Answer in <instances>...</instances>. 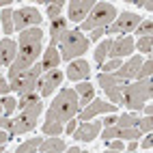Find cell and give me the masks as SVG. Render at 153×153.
Listing matches in <instances>:
<instances>
[{
    "mask_svg": "<svg viewBox=\"0 0 153 153\" xmlns=\"http://www.w3.org/2000/svg\"><path fill=\"white\" fill-rule=\"evenodd\" d=\"M41 39H43V30L41 28H28L24 33H19V41H17V56L9 67V80L17 78L22 71L35 65V60L41 54Z\"/></svg>",
    "mask_w": 153,
    "mask_h": 153,
    "instance_id": "1",
    "label": "cell"
},
{
    "mask_svg": "<svg viewBox=\"0 0 153 153\" xmlns=\"http://www.w3.org/2000/svg\"><path fill=\"white\" fill-rule=\"evenodd\" d=\"M80 110V104H78V95L76 91L71 88H63L60 93L52 99V106L48 110V119H54L58 123H67L71 121Z\"/></svg>",
    "mask_w": 153,
    "mask_h": 153,
    "instance_id": "2",
    "label": "cell"
},
{
    "mask_svg": "<svg viewBox=\"0 0 153 153\" xmlns=\"http://www.w3.org/2000/svg\"><path fill=\"white\" fill-rule=\"evenodd\" d=\"M151 97H153V82H151V78L138 80L136 84H127L123 88V104L129 110H134V112H140L142 106H145Z\"/></svg>",
    "mask_w": 153,
    "mask_h": 153,
    "instance_id": "3",
    "label": "cell"
},
{
    "mask_svg": "<svg viewBox=\"0 0 153 153\" xmlns=\"http://www.w3.org/2000/svg\"><path fill=\"white\" fill-rule=\"evenodd\" d=\"M58 45H60V58L71 63V60L80 58L88 50V39L76 28V30H67Z\"/></svg>",
    "mask_w": 153,
    "mask_h": 153,
    "instance_id": "4",
    "label": "cell"
},
{
    "mask_svg": "<svg viewBox=\"0 0 153 153\" xmlns=\"http://www.w3.org/2000/svg\"><path fill=\"white\" fill-rule=\"evenodd\" d=\"M114 17H117V9L112 7L110 2H95L93 7V11H91L86 15V19L82 24H80V33L82 30H97V28H106L110 26L112 22H114Z\"/></svg>",
    "mask_w": 153,
    "mask_h": 153,
    "instance_id": "5",
    "label": "cell"
},
{
    "mask_svg": "<svg viewBox=\"0 0 153 153\" xmlns=\"http://www.w3.org/2000/svg\"><path fill=\"white\" fill-rule=\"evenodd\" d=\"M41 110H43L41 101L24 108L17 114V119H13V127H11V131H9V136H24V134H28V131H33L35 125H37L39 114H41Z\"/></svg>",
    "mask_w": 153,
    "mask_h": 153,
    "instance_id": "6",
    "label": "cell"
},
{
    "mask_svg": "<svg viewBox=\"0 0 153 153\" xmlns=\"http://www.w3.org/2000/svg\"><path fill=\"white\" fill-rule=\"evenodd\" d=\"M41 74H43V69H41V63H35L33 67H28L26 71H22L17 78H13L11 80V91L13 93H17L19 97L22 95H26V93H33L35 91V86L39 84V80H41Z\"/></svg>",
    "mask_w": 153,
    "mask_h": 153,
    "instance_id": "7",
    "label": "cell"
},
{
    "mask_svg": "<svg viewBox=\"0 0 153 153\" xmlns=\"http://www.w3.org/2000/svg\"><path fill=\"white\" fill-rule=\"evenodd\" d=\"M97 84L106 93V97L112 101V106L123 104V88L127 86V80H121L114 74H99L97 76Z\"/></svg>",
    "mask_w": 153,
    "mask_h": 153,
    "instance_id": "8",
    "label": "cell"
},
{
    "mask_svg": "<svg viewBox=\"0 0 153 153\" xmlns=\"http://www.w3.org/2000/svg\"><path fill=\"white\" fill-rule=\"evenodd\" d=\"M41 13L37 11V9L33 7H22L17 9V11H13V28L19 30V33H24V30L28 28H37L39 24H41Z\"/></svg>",
    "mask_w": 153,
    "mask_h": 153,
    "instance_id": "9",
    "label": "cell"
},
{
    "mask_svg": "<svg viewBox=\"0 0 153 153\" xmlns=\"http://www.w3.org/2000/svg\"><path fill=\"white\" fill-rule=\"evenodd\" d=\"M138 24H140V15L129 13V11L121 13V15L114 17V22H112L110 26H106V35H121V33H123V37H125V33L136 30Z\"/></svg>",
    "mask_w": 153,
    "mask_h": 153,
    "instance_id": "10",
    "label": "cell"
},
{
    "mask_svg": "<svg viewBox=\"0 0 153 153\" xmlns=\"http://www.w3.org/2000/svg\"><path fill=\"white\" fill-rule=\"evenodd\" d=\"M104 112L112 114V112H117V106L108 104V101H104V99H93L82 112H80L78 119H82V123H88V119H93V117H97V114H104Z\"/></svg>",
    "mask_w": 153,
    "mask_h": 153,
    "instance_id": "11",
    "label": "cell"
},
{
    "mask_svg": "<svg viewBox=\"0 0 153 153\" xmlns=\"http://www.w3.org/2000/svg\"><path fill=\"white\" fill-rule=\"evenodd\" d=\"M93 7L95 2L93 0H74V2H69V22H78V24H82L86 15L93 11Z\"/></svg>",
    "mask_w": 153,
    "mask_h": 153,
    "instance_id": "12",
    "label": "cell"
},
{
    "mask_svg": "<svg viewBox=\"0 0 153 153\" xmlns=\"http://www.w3.org/2000/svg\"><path fill=\"white\" fill-rule=\"evenodd\" d=\"M88 76H91V65L86 60L76 58V60L69 63V67H67V78L69 80H74V82H86Z\"/></svg>",
    "mask_w": 153,
    "mask_h": 153,
    "instance_id": "13",
    "label": "cell"
},
{
    "mask_svg": "<svg viewBox=\"0 0 153 153\" xmlns=\"http://www.w3.org/2000/svg\"><path fill=\"white\" fill-rule=\"evenodd\" d=\"M134 48H136L134 45V39H131L129 35L119 37L117 41H112L108 56H112V58H125V56H129L131 52H134Z\"/></svg>",
    "mask_w": 153,
    "mask_h": 153,
    "instance_id": "14",
    "label": "cell"
},
{
    "mask_svg": "<svg viewBox=\"0 0 153 153\" xmlns=\"http://www.w3.org/2000/svg\"><path fill=\"white\" fill-rule=\"evenodd\" d=\"M63 82V71H58V69H52V71H48V74L39 80V93H41L43 97H48V95H52V91Z\"/></svg>",
    "mask_w": 153,
    "mask_h": 153,
    "instance_id": "15",
    "label": "cell"
},
{
    "mask_svg": "<svg viewBox=\"0 0 153 153\" xmlns=\"http://www.w3.org/2000/svg\"><path fill=\"white\" fill-rule=\"evenodd\" d=\"M99 131H101V121H91V123H82L80 127H76L74 138L80 142H91L99 136Z\"/></svg>",
    "mask_w": 153,
    "mask_h": 153,
    "instance_id": "16",
    "label": "cell"
},
{
    "mask_svg": "<svg viewBox=\"0 0 153 153\" xmlns=\"http://www.w3.org/2000/svg\"><path fill=\"white\" fill-rule=\"evenodd\" d=\"M69 30V26H67V17H56V19H52L50 22V45L52 48H56L58 43H60V39H63V35Z\"/></svg>",
    "mask_w": 153,
    "mask_h": 153,
    "instance_id": "17",
    "label": "cell"
},
{
    "mask_svg": "<svg viewBox=\"0 0 153 153\" xmlns=\"http://www.w3.org/2000/svg\"><path fill=\"white\" fill-rule=\"evenodd\" d=\"M140 65H142V58H140V56H131L125 65H121V67L114 71V76L121 78V80H131V78H136Z\"/></svg>",
    "mask_w": 153,
    "mask_h": 153,
    "instance_id": "18",
    "label": "cell"
},
{
    "mask_svg": "<svg viewBox=\"0 0 153 153\" xmlns=\"http://www.w3.org/2000/svg\"><path fill=\"white\" fill-rule=\"evenodd\" d=\"M17 56V43L13 39H2L0 41V67L11 65Z\"/></svg>",
    "mask_w": 153,
    "mask_h": 153,
    "instance_id": "19",
    "label": "cell"
},
{
    "mask_svg": "<svg viewBox=\"0 0 153 153\" xmlns=\"http://www.w3.org/2000/svg\"><path fill=\"white\" fill-rule=\"evenodd\" d=\"M67 145L63 138H56V136H50L48 140L41 142V147H39V153H65Z\"/></svg>",
    "mask_w": 153,
    "mask_h": 153,
    "instance_id": "20",
    "label": "cell"
},
{
    "mask_svg": "<svg viewBox=\"0 0 153 153\" xmlns=\"http://www.w3.org/2000/svg\"><path fill=\"white\" fill-rule=\"evenodd\" d=\"M58 63H60V54H58V50L50 45V48L45 50V54H43V60H41V69H43L45 74H48V71L56 69V67H58Z\"/></svg>",
    "mask_w": 153,
    "mask_h": 153,
    "instance_id": "21",
    "label": "cell"
},
{
    "mask_svg": "<svg viewBox=\"0 0 153 153\" xmlns=\"http://www.w3.org/2000/svg\"><path fill=\"white\" fill-rule=\"evenodd\" d=\"M76 95H78V104H80V108H86V104H91V101L95 99V91H93V86H91L88 82H82V84H78L76 86Z\"/></svg>",
    "mask_w": 153,
    "mask_h": 153,
    "instance_id": "22",
    "label": "cell"
},
{
    "mask_svg": "<svg viewBox=\"0 0 153 153\" xmlns=\"http://www.w3.org/2000/svg\"><path fill=\"white\" fill-rule=\"evenodd\" d=\"M41 142H43V138H30V140H26V142H22V145L17 147V151L15 153H39V147H41Z\"/></svg>",
    "mask_w": 153,
    "mask_h": 153,
    "instance_id": "23",
    "label": "cell"
},
{
    "mask_svg": "<svg viewBox=\"0 0 153 153\" xmlns=\"http://www.w3.org/2000/svg\"><path fill=\"white\" fill-rule=\"evenodd\" d=\"M110 45H112L110 39H104V41L97 45V50H95V63H97L99 67L104 65V60H106V56H108V52H110Z\"/></svg>",
    "mask_w": 153,
    "mask_h": 153,
    "instance_id": "24",
    "label": "cell"
},
{
    "mask_svg": "<svg viewBox=\"0 0 153 153\" xmlns=\"http://www.w3.org/2000/svg\"><path fill=\"white\" fill-rule=\"evenodd\" d=\"M63 123H58V121L54 119H45V123H43V134L45 136H58V134H63Z\"/></svg>",
    "mask_w": 153,
    "mask_h": 153,
    "instance_id": "25",
    "label": "cell"
},
{
    "mask_svg": "<svg viewBox=\"0 0 153 153\" xmlns=\"http://www.w3.org/2000/svg\"><path fill=\"white\" fill-rule=\"evenodd\" d=\"M138 121L140 119L136 114H121V117H117L112 127H138Z\"/></svg>",
    "mask_w": 153,
    "mask_h": 153,
    "instance_id": "26",
    "label": "cell"
},
{
    "mask_svg": "<svg viewBox=\"0 0 153 153\" xmlns=\"http://www.w3.org/2000/svg\"><path fill=\"white\" fill-rule=\"evenodd\" d=\"M0 22H2V30L4 33H13V11L11 9H2V13H0Z\"/></svg>",
    "mask_w": 153,
    "mask_h": 153,
    "instance_id": "27",
    "label": "cell"
},
{
    "mask_svg": "<svg viewBox=\"0 0 153 153\" xmlns=\"http://www.w3.org/2000/svg\"><path fill=\"white\" fill-rule=\"evenodd\" d=\"M151 71H153V60H151V56H149L147 60H142V65H140L138 74H136V80H147V78H151Z\"/></svg>",
    "mask_w": 153,
    "mask_h": 153,
    "instance_id": "28",
    "label": "cell"
},
{
    "mask_svg": "<svg viewBox=\"0 0 153 153\" xmlns=\"http://www.w3.org/2000/svg\"><path fill=\"white\" fill-rule=\"evenodd\" d=\"M0 104H2V110H4V117H11V114H13V110L17 108V99H13V97H9V95H4L2 99H0Z\"/></svg>",
    "mask_w": 153,
    "mask_h": 153,
    "instance_id": "29",
    "label": "cell"
},
{
    "mask_svg": "<svg viewBox=\"0 0 153 153\" xmlns=\"http://www.w3.org/2000/svg\"><path fill=\"white\" fill-rule=\"evenodd\" d=\"M63 7H65L63 0H56V2H50V4H48V15H50V22H52V19H56V17H60V11H63Z\"/></svg>",
    "mask_w": 153,
    "mask_h": 153,
    "instance_id": "30",
    "label": "cell"
},
{
    "mask_svg": "<svg viewBox=\"0 0 153 153\" xmlns=\"http://www.w3.org/2000/svg\"><path fill=\"white\" fill-rule=\"evenodd\" d=\"M37 101H39V95L35 93V91H33V93H26V95H22V97H19V101H17V106L19 108H28V106H33V104H37Z\"/></svg>",
    "mask_w": 153,
    "mask_h": 153,
    "instance_id": "31",
    "label": "cell"
},
{
    "mask_svg": "<svg viewBox=\"0 0 153 153\" xmlns=\"http://www.w3.org/2000/svg\"><path fill=\"white\" fill-rule=\"evenodd\" d=\"M134 45H138V52H142V54H151V48H153V39L151 37H140L138 39V43H134Z\"/></svg>",
    "mask_w": 153,
    "mask_h": 153,
    "instance_id": "32",
    "label": "cell"
},
{
    "mask_svg": "<svg viewBox=\"0 0 153 153\" xmlns=\"http://www.w3.org/2000/svg\"><path fill=\"white\" fill-rule=\"evenodd\" d=\"M136 30H138V39L140 37H151V30H153V22L151 19H145V22H140L138 26H136Z\"/></svg>",
    "mask_w": 153,
    "mask_h": 153,
    "instance_id": "33",
    "label": "cell"
},
{
    "mask_svg": "<svg viewBox=\"0 0 153 153\" xmlns=\"http://www.w3.org/2000/svg\"><path fill=\"white\" fill-rule=\"evenodd\" d=\"M121 67V58H112L110 63H104L101 65V74H110V71H117Z\"/></svg>",
    "mask_w": 153,
    "mask_h": 153,
    "instance_id": "34",
    "label": "cell"
},
{
    "mask_svg": "<svg viewBox=\"0 0 153 153\" xmlns=\"http://www.w3.org/2000/svg\"><path fill=\"white\" fill-rule=\"evenodd\" d=\"M138 129L142 131V134H149V131L153 129V119H151V117L140 119V121H138Z\"/></svg>",
    "mask_w": 153,
    "mask_h": 153,
    "instance_id": "35",
    "label": "cell"
},
{
    "mask_svg": "<svg viewBox=\"0 0 153 153\" xmlns=\"http://www.w3.org/2000/svg\"><path fill=\"white\" fill-rule=\"evenodd\" d=\"M11 127H13V119L11 117H0V129H2V131H7V134H9V131H11Z\"/></svg>",
    "mask_w": 153,
    "mask_h": 153,
    "instance_id": "36",
    "label": "cell"
},
{
    "mask_svg": "<svg viewBox=\"0 0 153 153\" xmlns=\"http://www.w3.org/2000/svg\"><path fill=\"white\" fill-rule=\"evenodd\" d=\"M108 147H110V151H121V153H123V149H125L123 140H108Z\"/></svg>",
    "mask_w": 153,
    "mask_h": 153,
    "instance_id": "37",
    "label": "cell"
},
{
    "mask_svg": "<svg viewBox=\"0 0 153 153\" xmlns=\"http://www.w3.org/2000/svg\"><path fill=\"white\" fill-rule=\"evenodd\" d=\"M9 91H11V86H9V84H7V80L2 78V80H0V95L4 97V95L9 93Z\"/></svg>",
    "mask_w": 153,
    "mask_h": 153,
    "instance_id": "38",
    "label": "cell"
},
{
    "mask_svg": "<svg viewBox=\"0 0 153 153\" xmlns=\"http://www.w3.org/2000/svg\"><path fill=\"white\" fill-rule=\"evenodd\" d=\"M114 121H117V117L112 114V117H108V119L101 121V127H112V125H114Z\"/></svg>",
    "mask_w": 153,
    "mask_h": 153,
    "instance_id": "39",
    "label": "cell"
},
{
    "mask_svg": "<svg viewBox=\"0 0 153 153\" xmlns=\"http://www.w3.org/2000/svg\"><path fill=\"white\" fill-rule=\"evenodd\" d=\"M76 119H71V121H67V127H65V131H67V134H74V131H76Z\"/></svg>",
    "mask_w": 153,
    "mask_h": 153,
    "instance_id": "40",
    "label": "cell"
},
{
    "mask_svg": "<svg viewBox=\"0 0 153 153\" xmlns=\"http://www.w3.org/2000/svg\"><path fill=\"white\" fill-rule=\"evenodd\" d=\"M106 35V28H97V30H93V33H91V39H101Z\"/></svg>",
    "mask_w": 153,
    "mask_h": 153,
    "instance_id": "41",
    "label": "cell"
},
{
    "mask_svg": "<svg viewBox=\"0 0 153 153\" xmlns=\"http://www.w3.org/2000/svg\"><path fill=\"white\" fill-rule=\"evenodd\" d=\"M151 147H153V138H151V136H147L145 140H142V149H147V151H149Z\"/></svg>",
    "mask_w": 153,
    "mask_h": 153,
    "instance_id": "42",
    "label": "cell"
},
{
    "mask_svg": "<svg viewBox=\"0 0 153 153\" xmlns=\"http://www.w3.org/2000/svg\"><path fill=\"white\" fill-rule=\"evenodd\" d=\"M9 138H11V136H9L7 131H2V129H0V145H7V142H9Z\"/></svg>",
    "mask_w": 153,
    "mask_h": 153,
    "instance_id": "43",
    "label": "cell"
},
{
    "mask_svg": "<svg viewBox=\"0 0 153 153\" xmlns=\"http://www.w3.org/2000/svg\"><path fill=\"white\" fill-rule=\"evenodd\" d=\"M136 149H138V140H131L129 145H127V153H134Z\"/></svg>",
    "mask_w": 153,
    "mask_h": 153,
    "instance_id": "44",
    "label": "cell"
},
{
    "mask_svg": "<svg viewBox=\"0 0 153 153\" xmlns=\"http://www.w3.org/2000/svg\"><path fill=\"white\" fill-rule=\"evenodd\" d=\"M142 110H145V114H147V117L153 114V106H151V104H145V106H142Z\"/></svg>",
    "mask_w": 153,
    "mask_h": 153,
    "instance_id": "45",
    "label": "cell"
},
{
    "mask_svg": "<svg viewBox=\"0 0 153 153\" xmlns=\"http://www.w3.org/2000/svg\"><path fill=\"white\" fill-rule=\"evenodd\" d=\"M140 7H142V9H147V11H151V9H153L151 2H140Z\"/></svg>",
    "mask_w": 153,
    "mask_h": 153,
    "instance_id": "46",
    "label": "cell"
},
{
    "mask_svg": "<svg viewBox=\"0 0 153 153\" xmlns=\"http://www.w3.org/2000/svg\"><path fill=\"white\" fill-rule=\"evenodd\" d=\"M80 151H82V149H78V147H69L67 153H80Z\"/></svg>",
    "mask_w": 153,
    "mask_h": 153,
    "instance_id": "47",
    "label": "cell"
},
{
    "mask_svg": "<svg viewBox=\"0 0 153 153\" xmlns=\"http://www.w3.org/2000/svg\"><path fill=\"white\" fill-rule=\"evenodd\" d=\"M9 4H11V2H9V0H2V2H0V7H4V9H7Z\"/></svg>",
    "mask_w": 153,
    "mask_h": 153,
    "instance_id": "48",
    "label": "cell"
},
{
    "mask_svg": "<svg viewBox=\"0 0 153 153\" xmlns=\"http://www.w3.org/2000/svg\"><path fill=\"white\" fill-rule=\"evenodd\" d=\"M106 153H121V151H106Z\"/></svg>",
    "mask_w": 153,
    "mask_h": 153,
    "instance_id": "49",
    "label": "cell"
},
{
    "mask_svg": "<svg viewBox=\"0 0 153 153\" xmlns=\"http://www.w3.org/2000/svg\"><path fill=\"white\" fill-rule=\"evenodd\" d=\"M0 153H4V149H2V145H0Z\"/></svg>",
    "mask_w": 153,
    "mask_h": 153,
    "instance_id": "50",
    "label": "cell"
},
{
    "mask_svg": "<svg viewBox=\"0 0 153 153\" xmlns=\"http://www.w3.org/2000/svg\"><path fill=\"white\" fill-rule=\"evenodd\" d=\"M0 80H2V74H0Z\"/></svg>",
    "mask_w": 153,
    "mask_h": 153,
    "instance_id": "51",
    "label": "cell"
},
{
    "mask_svg": "<svg viewBox=\"0 0 153 153\" xmlns=\"http://www.w3.org/2000/svg\"><path fill=\"white\" fill-rule=\"evenodd\" d=\"M80 153H86V151H80Z\"/></svg>",
    "mask_w": 153,
    "mask_h": 153,
    "instance_id": "52",
    "label": "cell"
},
{
    "mask_svg": "<svg viewBox=\"0 0 153 153\" xmlns=\"http://www.w3.org/2000/svg\"><path fill=\"white\" fill-rule=\"evenodd\" d=\"M147 153H149V151H147Z\"/></svg>",
    "mask_w": 153,
    "mask_h": 153,
    "instance_id": "53",
    "label": "cell"
},
{
    "mask_svg": "<svg viewBox=\"0 0 153 153\" xmlns=\"http://www.w3.org/2000/svg\"><path fill=\"white\" fill-rule=\"evenodd\" d=\"M4 153H7V151H4Z\"/></svg>",
    "mask_w": 153,
    "mask_h": 153,
    "instance_id": "54",
    "label": "cell"
}]
</instances>
